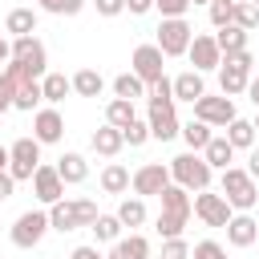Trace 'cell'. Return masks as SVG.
Wrapping results in <instances>:
<instances>
[{
	"instance_id": "cell-1",
	"label": "cell",
	"mask_w": 259,
	"mask_h": 259,
	"mask_svg": "<svg viewBox=\"0 0 259 259\" xmlns=\"http://www.w3.org/2000/svg\"><path fill=\"white\" fill-rule=\"evenodd\" d=\"M158 198H162V210H158V219H154L158 235H162V239H182V231H186V223H190V214H194L190 190H182V186L170 182Z\"/></svg>"
},
{
	"instance_id": "cell-2",
	"label": "cell",
	"mask_w": 259,
	"mask_h": 259,
	"mask_svg": "<svg viewBox=\"0 0 259 259\" xmlns=\"http://www.w3.org/2000/svg\"><path fill=\"white\" fill-rule=\"evenodd\" d=\"M166 166H170V178H174V186H182V190H210V178H214V170L206 166V158H202V154L186 150V154L170 158Z\"/></svg>"
},
{
	"instance_id": "cell-3",
	"label": "cell",
	"mask_w": 259,
	"mask_h": 259,
	"mask_svg": "<svg viewBox=\"0 0 259 259\" xmlns=\"http://www.w3.org/2000/svg\"><path fill=\"white\" fill-rule=\"evenodd\" d=\"M219 194L231 202V210H251V206L259 202V186H255L251 170H243V166H227V170H223Z\"/></svg>"
},
{
	"instance_id": "cell-4",
	"label": "cell",
	"mask_w": 259,
	"mask_h": 259,
	"mask_svg": "<svg viewBox=\"0 0 259 259\" xmlns=\"http://www.w3.org/2000/svg\"><path fill=\"white\" fill-rule=\"evenodd\" d=\"M49 223L53 231H77V227H93L97 223V202L93 198H61L49 206Z\"/></svg>"
},
{
	"instance_id": "cell-5",
	"label": "cell",
	"mask_w": 259,
	"mask_h": 259,
	"mask_svg": "<svg viewBox=\"0 0 259 259\" xmlns=\"http://www.w3.org/2000/svg\"><path fill=\"white\" fill-rule=\"evenodd\" d=\"M251 69H255L251 49H247V53H235V57H223V65H219V89H223V97L247 93V85H251V77H255Z\"/></svg>"
},
{
	"instance_id": "cell-6",
	"label": "cell",
	"mask_w": 259,
	"mask_h": 259,
	"mask_svg": "<svg viewBox=\"0 0 259 259\" xmlns=\"http://www.w3.org/2000/svg\"><path fill=\"white\" fill-rule=\"evenodd\" d=\"M53 231V223H49V210H24L16 223H12V247H20V251H32V247H40V239Z\"/></svg>"
},
{
	"instance_id": "cell-7",
	"label": "cell",
	"mask_w": 259,
	"mask_h": 259,
	"mask_svg": "<svg viewBox=\"0 0 259 259\" xmlns=\"http://www.w3.org/2000/svg\"><path fill=\"white\" fill-rule=\"evenodd\" d=\"M36 166H40V142L36 138H16L8 146V174L16 182H32Z\"/></svg>"
},
{
	"instance_id": "cell-8",
	"label": "cell",
	"mask_w": 259,
	"mask_h": 259,
	"mask_svg": "<svg viewBox=\"0 0 259 259\" xmlns=\"http://www.w3.org/2000/svg\"><path fill=\"white\" fill-rule=\"evenodd\" d=\"M190 40H194V28H190L186 16H178V20H162L158 24V40L154 45L162 49V57H186Z\"/></svg>"
},
{
	"instance_id": "cell-9",
	"label": "cell",
	"mask_w": 259,
	"mask_h": 259,
	"mask_svg": "<svg viewBox=\"0 0 259 259\" xmlns=\"http://www.w3.org/2000/svg\"><path fill=\"white\" fill-rule=\"evenodd\" d=\"M12 61H16L32 81H40V77L49 73V53H45V45H40L36 36H16V40H12Z\"/></svg>"
},
{
	"instance_id": "cell-10",
	"label": "cell",
	"mask_w": 259,
	"mask_h": 259,
	"mask_svg": "<svg viewBox=\"0 0 259 259\" xmlns=\"http://www.w3.org/2000/svg\"><path fill=\"white\" fill-rule=\"evenodd\" d=\"M150 138H158V142H170V138H178L182 134V125H178V113H174V97H154L150 93Z\"/></svg>"
},
{
	"instance_id": "cell-11",
	"label": "cell",
	"mask_w": 259,
	"mask_h": 259,
	"mask_svg": "<svg viewBox=\"0 0 259 259\" xmlns=\"http://www.w3.org/2000/svg\"><path fill=\"white\" fill-rule=\"evenodd\" d=\"M130 73H138L146 85L162 81V77H166V57H162V49H158V45H138L134 57H130Z\"/></svg>"
},
{
	"instance_id": "cell-12",
	"label": "cell",
	"mask_w": 259,
	"mask_h": 259,
	"mask_svg": "<svg viewBox=\"0 0 259 259\" xmlns=\"http://www.w3.org/2000/svg\"><path fill=\"white\" fill-rule=\"evenodd\" d=\"M170 182H174L170 178V166H162V162H146V166L134 170V194L138 198H158Z\"/></svg>"
},
{
	"instance_id": "cell-13",
	"label": "cell",
	"mask_w": 259,
	"mask_h": 259,
	"mask_svg": "<svg viewBox=\"0 0 259 259\" xmlns=\"http://www.w3.org/2000/svg\"><path fill=\"white\" fill-rule=\"evenodd\" d=\"M231 202L223 198V194H214V190H198L194 194V219H202L206 227H223L227 231V223H231Z\"/></svg>"
},
{
	"instance_id": "cell-14",
	"label": "cell",
	"mask_w": 259,
	"mask_h": 259,
	"mask_svg": "<svg viewBox=\"0 0 259 259\" xmlns=\"http://www.w3.org/2000/svg\"><path fill=\"white\" fill-rule=\"evenodd\" d=\"M194 117L206 121V125H223V130H227L239 113H235V101H231V97H210V93H206V97L194 101Z\"/></svg>"
},
{
	"instance_id": "cell-15",
	"label": "cell",
	"mask_w": 259,
	"mask_h": 259,
	"mask_svg": "<svg viewBox=\"0 0 259 259\" xmlns=\"http://www.w3.org/2000/svg\"><path fill=\"white\" fill-rule=\"evenodd\" d=\"M190 65H194V73H210V69H219L223 65V53H219V45H214V36L210 32H194V40H190Z\"/></svg>"
},
{
	"instance_id": "cell-16",
	"label": "cell",
	"mask_w": 259,
	"mask_h": 259,
	"mask_svg": "<svg viewBox=\"0 0 259 259\" xmlns=\"http://www.w3.org/2000/svg\"><path fill=\"white\" fill-rule=\"evenodd\" d=\"M32 194H36L45 206H53V202L65 198V182H61L57 166H36V174H32Z\"/></svg>"
},
{
	"instance_id": "cell-17",
	"label": "cell",
	"mask_w": 259,
	"mask_h": 259,
	"mask_svg": "<svg viewBox=\"0 0 259 259\" xmlns=\"http://www.w3.org/2000/svg\"><path fill=\"white\" fill-rule=\"evenodd\" d=\"M32 138L40 142V146H53V142H61L65 138V117L49 105V109H36V117H32Z\"/></svg>"
},
{
	"instance_id": "cell-18",
	"label": "cell",
	"mask_w": 259,
	"mask_h": 259,
	"mask_svg": "<svg viewBox=\"0 0 259 259\" xmlns=\"http://www.w3.org/2000/svg\"><path fill=\"white\" fill-rule=\"evenodd\" d=\"M255 239H259V223L251 219V210L231 214V223H227V243H231V247H251Z\"/></svg>"
},
{
	"instance_id": "cell-19",
	"label": "cell",
	"mask_w": 259,
	"mask_h": 259,
	"mask_svg": "<svg viewBox=\"0 0 259 259\" xmlns=\"http://www.w3.org/2000/svg\"><path fill=\"white\" fill-rule=\"evenodd\" d=\"M57 174H61V182H65V186L85 182V178H89V162H85V154H77V150L61 154V158H57Z\"/></svg>"
},
{
	"instance_id": "cell-20",
	"label": "cell",
	"mask_w": 259,
	"mask_h": 259,
	"mask_svg": "<svg viewBox=\"0 0 259 259\" xmlns=\"http://www.w3.org/2000/svg\"><path fill=\"white\" fill-rule=\"evenodd\" d=\"M105 259H150V239L146 235H125V239H117L113 247H109V255Z\"/></svg>"
},
{
	"instance_id": "cell-21",
	"label": "cell",
	"mask_w": 259,
	"mask_h": 259,
	"mask_svg": "<svg viewBox=\"0 0 259 259\" xmlns=\"http://www.w3.org/2000/svg\"><path fill=\"white\" fill-rule=\"evenodd\" d=\"M198 97H206V85H202V73H194V69H186V73H178L174 77V101H198Z\"/></svg>"
},
{
	"instance_id": "cell-22",
	"label": "cell",
	"mask_w": 259,
	"mask_h": 259,
	"mask_svg": "<svg viewBox=\"0 0 259 259\" xmlns=\"http://www.w3.org/2000/svg\"><path fill=\"white\" fill-rule=\"evenodd\" d=\"M89 146H93V154H101V158H117V154H121V146H125V138H121V130L101 125V130H93Z\"/></svg>"
},
{
	"instance_id": "cell-23",
	"label": "cell",
	"mask_w": 259,
	"mask_h": 259,
	"mask_svg": "<svg viewBox=\"0 0 259 259\" xmlns=\"http://www.w3.org/2000/svg\"><path fill=\"white\" fill-rule=\"evenodd\" d=\"M4 32H12V40L16 36H36V8H12L8 20H4Z\"/></svg>"
},
{
	"instance_id": "cell-24",
	"label": "cell",
	"mask_w": 259,
	"mask_h": 259,
	"mask_svg": "<svg viewBox=\"0 0 259 259\" xmlns=\"http://www.w3.org/2000/svg\"><path fill=\"white\" fill-rule=\"evenodd\" d=\"M202 158H206V166H210V170H227V166L235 162V146L227 142V134H223V138H210V142H206V150H202Z\"/></svg>"
},
{
	"instance_id": "cell-25",
	"label": "cell",
	"mask_w": 259,
	"mask_h": 259,
	"mask_svg": "<svg viewBox=\"0 0 259 259\" xmlns=\"http://www.w3.org/2000/svg\"><path fill=\"white\" fill-rule=\"evenodd\" d=\"M130 186H134V174H130L121 162H109V166L101 170V190H105V194H125Z\"/></svg>"
},
{
	"instance_id": "cell-26",
	"label": "cell",
	"mask_w": 259,
	"mask_h": 259,
	"mask_svg": "<svg viewBox=\"0 0 259 259\" xmlns=\"http://www.w3.org/2000/svg\"><path fill=\"white\" fill-rule=\"evenodd\" d=\"M214 45H219V53H223V57L247 53V32H243L239 24H227V28H219V32H214Z\"/></svg>"
},
{
	"instance_id": "cell-27",
	"label": "cell",
	"mask_w": 259,
	"mask_h": 259,
	"mask_svg": "<svg viewBox=\"0 0 259 259\" xmlns=\"http://www.w3.org/2000/svg\"><path fill=\"white\" fill-rule=\"evenodd\" d=\"M40 89H45V101H49V105H61V101L73 93V77H65V73H45V77H40Z\"/></svg>"
},
{
	"instance_id": "cell-28",
	"label": "cell",
	"mask_w": 259,
	"mask_h": 259,
	"mask_svg": "<svg viewBox=\"0 0 259 259\" xmlns=\"http://www.w3.org/2000/svg\"><path fill=\"white\" fill-rule=\"evenodd\" d=\"M101 89H105V81H101L97 69H77L73 73V93L77 97H101Z\"/></svg>"
},
{
	"instance_id": "cell-29",
	"label": "cell",
	"mask_w": 259,
	"mask_h": 259,
	"mask_svg": "<svg viewBox=\"0 0 259 259\" xmlns=\"http://www.w3.org/2000/svg\"><path fill=\"white\" fill-rule=\"evenodd\" d=\"M146 93H150V85H146L138 73H121V77H113V97L138 101V97H146Z\"/></svg>"
},
{
	"instance_id": "cell-30",
	"label": "cell",
	"mask_w": 259,
	"mask_h": 259,
	"mask_svg": "<svg viewBox=\"0 0 259 259\" xmlns=\"http://www.w3.org/2000/svg\"><path fill=\"white\" fill-rule=\"evenodd\" d=\"M210 138H214V134H210V125H206V121H198V117H190V121L182 125V142H186V150H194V154H202Z\"/></svg>"
},
{
	"instance_id": "cell-31",
	"label": "cell",
	"mask_w": 259,
	"mask_h": 259,
	"mask_svg": "<svg viewBox=\"0 0 259 259\" xmlns=\"http://www.w3.org/2000/svg\"><path fill=\"white\" fill-rule=\"evenodd\" d=\"M134 117H138V113H134V101H125V97H113V101L105 105V125H113V130H125Z\"/></svg>"
},
{
	"instance_id": "cell-32",
	"label": "cell",
	"mask_w": 259,
	"mask_h": 259,
	"mask_svg": "<svg viewBox=\"0 0 259 259\" xmlns=\"http://www.w3.org/2000/svg\"><path fill=\"white\" fill-rule=\"evenodd\" d=\"M40 101H45V89H40V81H20V85H16V105H12V109H24V113H32Z\"/></svg>"
},
{
	"instance_id": "cell-33",
	"label": "cell",
	"mask_w": 259,
	"mask_h": 259,
	"mask_svg": "<svg viewBox=\"0 0 259 259\" xmlns=\"http://www.w3.org/2000/svg\"><path fill=\"white\" fill-rule=\"evenodd\" d=\"M227 142H231L235 150H251V146H255V125H251L247 117H235V121L227 125Z\"/></svg>"
},
{
	"instance_id": "cell-34",
	"label": "cell",
	"mask_w": 259,
	"mask_h": 259,
	"mask_svg": "<svg viewBox=\"0 0 259 259\" xmlns=\"http://www.w3.org/2000/svg\"><path fill=\"white\" fill-rule=\"evenodd\" d=\"M117 219H121V227H142L146 223V198H121L117 202Z\"/></svg>"
},
{
	"instance_id": "cell-35",
	"label": "cell",
	"mask_w": 259,
	"mask_h": 259,
	"mask_svg": "<svg viewBox=\"0 0 259 259\" xmlns=\"http://www.w3.org/2000/svg\"><path fill=\"white\" fill-rule=\"evenodd\" d=\"M89 231H93L97 243H117V239H121V219H117V214H97V223H93Z\"/></svg>"
},
{
	"instance_id": "cell-36",
	"label": "cell",
	"mask_w": 259,
	"mask_h": 259,
	"mask_svg": "<svg viewBox=\"0 0 259 259\" xmlns=\"http://www.w3.org/2000/svg\"><path fill=\"white\" fill-rule=\"evenodd\" d=\"M231 24H239L243 32L259 28V8H255L251 0H239V4H235V20H231Z\"/></svg>"
},
{
	"instance_id": "cell-37",
	"label": "cell",
	"mask_w": 259,
	"mask_h": 259,
	"mask_svg": "<svg viewBox=\"0 0 259 259\" xmlns=\"http://www.w3.org/2000/svg\"><path fill=\"white\" fill-rule=\"evenodd\" d=\"M206 12H210V24H214V28H227V24L235 20V0H210Z\"/></svg>"
},
{
	"instance_id": "cell-38",
	"label": "cell",
	"mask_w": 259,
	"mask_h": 259,
	"mask_svg": "<svg viewBox=\"0 0 259 259\" xmlns=\"http://www.w3.org/2000/svg\"><path fill=\"white\" fill-rule=\"evenodd\" d=\"M45 12H53V16H77L81 8H85V0H36Z\"/></svg>"
},
{
	"instance_id": "cell-39",
	"label": "cell",
	"mask_w": 259,
	"mask_h": 259,
	"mask_svg": "<svg viewBox=\"0 0 259 259\" xmlns=\"http://www.w3.org/2000/svg\"><path fill=\"white\" fill-rule=\"evenodd\" d=\"M121 138H125V146H146V142H150V121H138V117H134V121L121 130Z\"/></svg>"
},
{
	"instance_id": "cell-40",
	"label": "cell",
	"mask_w": 259,
	"mask_h": 259,
	"mask_svg": "<svg viewBox=\"0 0 259 259\" xmlns=\"http://www.w3.org/2000/svg\"><path fill=\"white\" fill-rule=\"evenodd\" d=\"M154 8L162 12V20H178V16H186L190 0H154Z\"/></svg>"
},
{
	"instance_id": "cell-41",
	"label": "cell",
	"mask_w": 259,
	"mask_h": 259,
	"mask_svg": "<svg viewBox=\"0 0 259 259\" xmlns=\"http://www.w3.org/2000/svg\"><path fill=\"white\" fill-rule=\"evenodd\" d=\"M162 259H190V243L186 239H162Z\"/></svg>"
},
{
	"instance_id": "cell-42",
	"label": "cell",
	"mask_w": 259,
	"mask_h": 259,
	"mask_svg": "<svg viewBox=\"0 0 259 259\" xmlns=\"http://www.w3.org/2000/svg\"><path fill=\"white\" fill-rule=\"evenodd\" d=\"M190 259H227V251H223V247H219L214 239H202V243H194Z\"/></svg>"
},
{
	"instance_id": "cell-43",
	"label": "cell",
	"mask_w": 259,
	"mask_h": 259,
	"mask_svg": "<svg viewBox=\"0 0 259 259\" xmlns=\"http://www.w3.org/2000/svg\"><path fill=\"white\" fill-rule=\"evenodd\" d=\"M12 105H16V81L8 73H0V113L12 109Z\"/></svg>"
},
{
	"instance_id": "cell-44",
	"label": "cell",
	"mask_w": 259,
	"mask_h": 259,
	"mask_svg": "<svg viewBox=\"0 0 259 259\" xmlns=\"http://www.w3.org/2000/svg\"><path fill=\"white\" fill-rule=\"evenodd\" d=\"M97 4V16H121L125 12V0H93Z\"/></svg>"
},
{
	"instance_id": "cell-45",
	"label": "cell",
	"mask_w": 259,
	"mask_h": 259,
	"mask_svg": "<svg viewBox=\"0 0 259 259\" xmlns=\"http://www.w3.org/2000/svg\"><path fill=\"white\" fill-rule=\"evenodd\" d=\"M12 190H16V178H12L8 170H0V202H4V198H12Z\"/></svg>"
},
{
	"instance_id": "cell-46",
	"label": "cell",
	"mask_w": 259,
	"mask_h": 259,
	"mask_svg": "<svg viewBox=\"0 0 259 259\" xmlns=\"http://www.w3.org/2000/svg\"><path fill=\"white\" fill-rule=\"evenodd\" d=\"M154 8V0H125V12H134V16H146Z\"/></svg>"
},
{
	"instance_id": "cell-47",
	"label": "cell",
	"mask_w": 259,
	"mask_h": 259,
	"mask_svg": "<svg viewBox=\"0 0 259 259\" xmlns=\"http://www.w3.org/2000/svg\"><path fill=\"white\" fill-rule=\"evenodd\" d=\"M69 259H105V255H101L97 247H77V251H73Z\"/></svg>"
},
{
	"instance_id": "cell-48",
	"label": "cell",
	"mask_w": 259,
	"mask_h": 259,
	"mask_svg": "<svg viewBox=\"0 0 259 259\" xmlns=\"http://www.w3.org/2000/svg\"><path fill=\"white\" fill-rule=\"evenodd\" d=\"M247 97H251V105H255V109H259V73H255V77H251V85H247Z\"/></svg>"
},
{
	"instance_id": "cell-49",
	"label": "cell",
	"mask_w": 259,
	"mask_h": 259,
	"mask_svg": "<svg viewBox=\"0 0 259 259\" xmlns=\"http://www.w3.org/2000/svg\"><path fill=\"white\" fill-rule=\"evenodd\" d=\"M8 61H12V40L0 36V65H8Z\"/></svg>"
},
{
	"instance_id": "cell-50",
	"label": "cell",
	"mask_w": 259,
	"mask_h": 259,
	"mask_svg": "<svg viewBox=\"0 0 259 259\" xmlns=\"http://www.w3.org/2000/svg\"><path fill=\"white\" fill-rule=\"evenodd\" d=\"M247 170H251V178H259V150H251V158H247Z\"/></svg>"
},
{
	"instance_id": "cell-51",
	"label": "cell",
	"mask_w": 259,
	"mask_h": 259,
	"mask_svg": "<svg viewBox=\"0 0 259 259\" xmlns=\"http://www.w3.org/2000/svg\"><path fill=\"white\" fill-rule=\"evenodd\" d=\"M0 170H8V146H0Z\"/></svg>"
},
{
	"instance_id": "cell-52",
	"label": "cell",
	"mask_w": 259,
	"mask_h": 259,
	"mask_svg": "<svg viewBox=\"0 0 259 259\" xmlns=\"http://www.w3.org/2000/svg\"><path fill=\"white\" fill-rule=\"evenodd\" d=\"M190 4H206V8H210V0H190Z\"/></svg>"
},
{
	"instance_id": "cell-53",
	"label": "cell",
	"mask_w": 259,
	"mask_h": 259,
	"mask_svg": "<svg viewBox=\"0 0 259 259\" xmlns=\"http://www.w3.org/2000/svg\"><path fill=\"white\" fill-rule=\"evenodd\" d=\"M251 125H255V134H259V113H255V121H251Z\"/></svg>"
},
{
	"instance_id": "cell-54",
	"label": "cell",
	"mask_w": 259,
	"mask_h": 259,
	"mask_svg": "<svg viewBox=\"0 0 259 259\" xmlns=\"http://www.w3.org/2000/svg\"><path fill=\"white\" fill-rule=\"evenodd\" d=\"M251 4H255V8H259V0H251Z\"/></svg>"
},
{
	"instance_id": "cell-55",
	"label": "cell",
	"mask_w": 259,
	"mask_h": 259,
	"mask_svg": "<svg viewBox=\"0 0 259 259\" xmlns=\"http://www.w3.org/2000/svg\"><path fill=\"white\" fill-rule=\"evenodd\" d=\"M0 259H4V255H0Z\"/></svg>"
},
{
	"instance_id": "cell-56",
	"label": "cell",
	"mask_w": 259,
	"mask_h": 259,
	"mask_svg": "<svg viewBox=\"0 0 259 259\" xmlns=\"http://www.w3.org/2000/svg\"><path fill=\"white\" fill-rule=\"evenodd\" d=\"M235 4H239V0H235Z\"/></svg>"
}]
</instances>
